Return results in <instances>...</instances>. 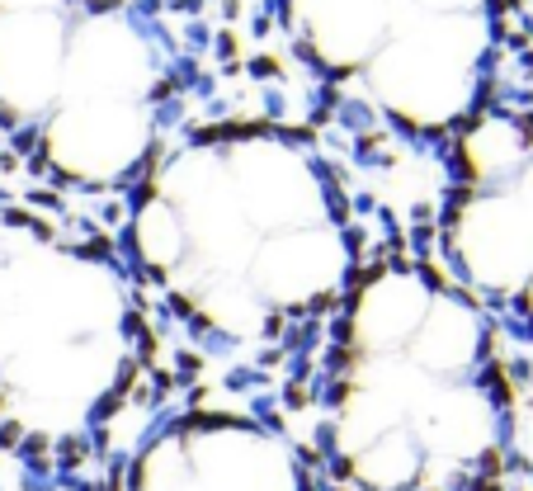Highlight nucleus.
Here are the masks:
<instances>
[{"label":"nucleus","instance_id":"1","mask_svg":"<svg viewBox=\"0 0 533 491\" xmlns=\"http://www.w3.org/2000/svg\"><path fill=\"white\" fill-rule=\"evenodd\" d=\"M128 265L222 355H274L345 307L364 274L345 194L283 128H217L151 161Z\"/></svg>","mask_w":533,"mask_h":491},{"label":"nucleus","instance_id":"2","mask_svg":"<svg viewBox=\"0 0 533 491\" xmlns=\"http://www.w3.org/2000/svg\"><path fill=\"white\" fill-rule=\"evenodd\" d=\"M317 439L345 491H501L514 416L491 312L429 260L364 265L335 312Z\"/></svg>","mask_w":533,"mask_h":491},{"label":"nucleus","instance_id":"3","mask_svg":"<svg viewBox=\"0 0 533 491\" xmlns=\"http://www.w3.org/2000/svg\"><path fill=\"white\" fill-rule=\"evenodd\" d=\"M142 359L133 265L0 208V444L33 458L85 449L133 392Z\"/></svg>","mask_w":533,"mask_h":491},{"label":"nucleus","instance_id":"4","mask_svg":"<svg viewBox=\"0 0 533 491\" xmlns=\"http://www.w3.org/2000/svg\"><path fill=\"white\" fill-rule=\"evenodd\" d=\"M170 57L118 0H0V128L62 185L137 189Z\"/></svg>","mask_w":533,"mask_h":491},{"label":"nucleus","instance_id":"5","mask_svg":"<svg viewBox=\"0 0 533 491\" xmlns=\"http://www.w3.org/2000/svg\"><path fill=\"white\" fill-rule=\"evenodd\" d=\"M321 81L401 133H458L481 113L501 0H283Z\"/></svg>","mask_w":533,"mask_h":491},{"label":"nucleus","instance_id":"6","mask_svg":"<svg viewBox=\"0 0 533 491\" xmlns=\"http://www.w3.org/2000/svg\"><path fill=\"white\" fill-rule=\"evenodd\" d=\"M439 250L491 322L533 335V113L481 109L458 128Z\"/></svg>","mask_w":533,"mask_h":491},{"label":"nucleus","instance_id":"7","mask_svg":"<svg viewBox=\"0 0 533 491\" xmlns=\"http://www.w3.org/2000/svg\"><path fill=\"white\" fill-rule=\"evenodd\" d=\"M123 491H321V472L269 420L185 411L142 439Z\"/></svg>","mask_w":533,"mask_h":491}]
</instances>
